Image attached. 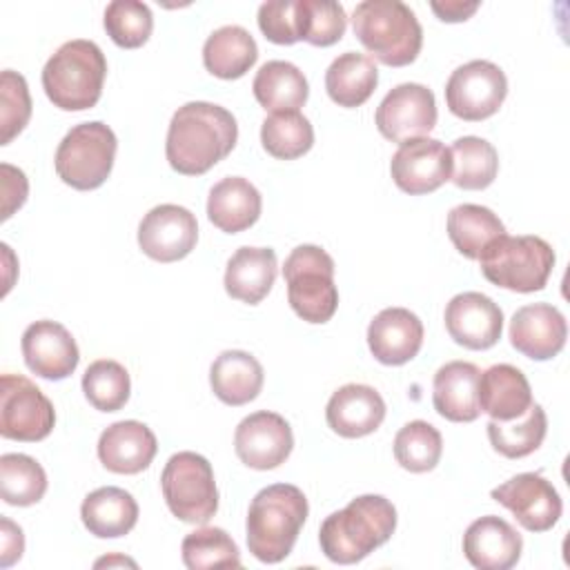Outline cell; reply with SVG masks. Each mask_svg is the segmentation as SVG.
Listing matches in <instances>:
<instances>
[{"mask_svg":"<svg viewBox=\"0 0 570 570\" xmlns=\"http://www.w3.org/2000/svg\"><path fill=\"white\" fill-rule=\"evenodd\" d=\"M198 240L196 216L180 205L165 203L149 209L138 225V245L145 256L158 263L185 258Z\"/></svg>","mask_w":570,"mask_h":570,"instance_id":"cell-15","label":"cell"},{"mask_svg":"<svg viewBox=\"0 0 570 570\" xmlns=\"http://www.w3.org/2000/svg\"><path fill=\"white\" fill-rule=\"evenodd\" d=\"M183 563L189 570L240 568V552L223 528H200L189 532L183 543Z\"/></svg>","mask_w":570,"mask_h":570,"instance_id":"cell-39","label":"cell"},{"mask_svg":"<svg viewBox=\"0 0 570 570\" xmlns=\"http://www.w3.org/2000/svg\"><path fill=\"white\" fill-rule=\"evenodd\" d=\"M508 96L503 69L490 60H470L456 67L445 82L448 109L468 122H479L499 111Z\"/></svg>","mask_w":570,"mask_h":570,"instance_id":"cell-11","label":"cell"},{"mask_svg":"<svg viewBox=\"0 0 570 570\" xmlns=\"http://www.w3.org/2000/svg\"><path fill=\"white\" fill-rule=\"evenodd\" d=\"M490 497L510 510L514 519L530 532L550 530L563 512L559 492L539 472H521L497 485Z\"/></svg>","mask_w":570,"mask_h":570,"instance_id":"cell-14","label":"cell"},{"mask_svg":"<svg viewBox=\"0 0 570 570\" xmlns=\"http://www.w3.org/2000/svg\"><path fill=\"white\" fill-rule=\"evenodd\" d=\"M379 85V69L374 60L358 51H345L332 60L325 71L327 96L338 107H361Z\"/></svg>","mask_w":570,"mask_h":570,"instance_id":"cell-32","label":"cell"},{"mask_svg":"<svg viewBox=\"0 0 570 570\" xmlns=\"http://www.w3.org/2000/svg\"><path fill=\"white\" fill-rule=\"evenodd\" d=\"M258 58V47L252 33L240 24H225L212 31L203 45L205 69L223 80L245 76Z\"/></svg>","mask_w":570,"mask_h":570,"instance_id":"cell-30","label":"cell"},{"mask_svg":"<svg viewBox=\"0 0 570 570\" xmlns=\"http://www.w3.org/2000/svg\"><path fill=\"white\" fill-rule=\"evenodd\" d=\"M256 20L269 42L294 45L301 40L298 0H267L258 7Z\"/></svg>","mask_w":570,"mask_h":570,"instance_id":"cell-44","label":"cell"},{"mask_svg":"<svg viewBox=\"0 0 570 570\" xmlns=\"http://www.w3.org/2000/svg\"><path fill=\"white\" fill-rule=\"evenodd\" d=\"M430 9L439 16L443 22H463L468 20L476 9L479 2H465V0H445V2H430Z\"/></svg>","mask_w":570,"mask_h":570,"instance_id":"cell-47","label":"cell"},{"mask_svg":"<svg viewBox=\"0 0 570 570\" xmlns=\"http://www.w3.org/2000/svg\"><path fill=\"white\" fill-rule=\"evenodd\" d=\"M568 338L566 316L550 303L523 305L512 314L510 343L532 361L554 358Z\"/></svg>","mask_w":570,"mask_h":570,"instance_id":"cell-19","label":"cell"},{"mask_svg":"<svg viewBox=\"0 0 570 570\" xmlns=\"http://www.w3.org/2000/svg\"><path fill=\"white\" fill-rule=\"evenodd\" d=\"M352 29L361 45L387 67H405L423 47L416 13L401 0H363L352 11Z\"/></svg>","mask_w":570,"mask_h":570,"instance_id":"cell-4","label":"cell"},{"mask_svg":"<svg viewBox=\"0 0 570 570\" xmlns=\"http://www.w3.org/2000/svg\"><path fill=\"white\" fill-rule=\"evenodd\" d=\"M56 423L53 403L22 374L0 379V434L11 441L36 443L51 434Z\"/></svg>","mask_w":570,"mask_h":570,"instance_id":"cell-10","label":"cell"},{"mask_svg":"<svg viewBox=\"0 0 570 570\" xmlns=\"http://www.w3.org/2000/svg\"><path fill=\"white\" fill-rule=\"evenodd\" d=\"M476 261L492 285L530 294L546 287L554 267V249L541 236L501 234L483 247Z\"/></svg>","mask_w":570,"mask_h":570,"instance_id":"cell-6","label":"cell"},{"mask_svg":"<svg viewBox=\"0 0 570 570\" xmlns=\"http://www.w3.org/2000/svg\"><path fill=\"white\" fill-rule=\"evenodd\" d=\"M31 118V96L24 76L4 69L0 76V145H9Z\"/></svg>","mask_w":570,"mask_h":570,"instance_id":"cell-43","label":"cell"},{"mask_svg":"<svg viewBox=\"0 0 570 570\" xmlns=\"http://www.w3.org/2000/svg\"><path fill=\"white\" fill-rule=\"evenodd\" d=\"M47 492V474L42 465L20 452L0 456V497L9 505L27 508L38 503Z\"/></svg>","mask_w":570,"mask_h":570,"instance_id":"cell-37","label":"cell"},{"mask_svg":"<svg viewBox=\"0 0 570 570\" xmlns=\"http://www.w3.org/2000/svg\"><path fill=\"white\" fill-rule=\"evenodd\" d=\"M396 530V508L381 494H361L325 517L318 530L323 554L341 566L356 563L383 546Z\"/></svg>","mask_w":570,"mask_h":570,"instance_id":"cell-2","label":"cell"},{"mask_svg":"<svg viewBox=\"0 0 570 570\" xmlns=\"http://www.w3.org/2000/svg\"><path fill=\"white\" fill-rule=\"evenodd\" d=\"M116 149L118 140L109 125L100 120L80 122L65 134L56 149V174L78 191L96 189L109 178Z\"/></svg>","mask_w":570,"mask_h":570,"instance_id":"cell-8","label":"cell"},{"mask_svg":"<svg viewBox=\"0 0 570 570\" xmlns=\"http://www.w3.org/2000/svg\"><path fill=\"white\" fill-rule=\"evenodd\" d=\"M394 185L412 196L439 189L452 176L450 149L436 138H412L399 145L390 160Z\"/></svg>","mask_w":570,"mask_h":570,"instance_id":"cell-13","label":"cell"},{"mask_svg":"<svg viewBox=\"0 0 570 570\" xmlns=\"http://www.w3.org/2000/svg\"><path fill=\"white\" fill-rule=\"evenodd\" d=\"M82 392L96 410L118 412L129 401V372L118 361L98 358L82 374Z\"/></svg>","mask_w":570,"mask_h":570,"instance_id":"cell-40","label":"cell"},{"mask_svg":"<svg viewBox=\"0 0 570 570\" xmlns=\"http://www.w3.org/2000/svg\"><path fill=\"white\" fill-rule=\"evenodd\" d=\"M263 149L278 160H294L314 145V127L301 111L269 114L261 125Z\"/></svg>","mask_w":570,"mask_h":570,"instance_id":"cell-36","label":"cell"},{"mask_svg":"<svg viewBox=\"0 0 570 570\" xmlns=\"http://www.w3.org/2000/svg\"><path fill=\"white\" fill-rule=\"evenodd\" d=\"M85 528L98 539L125 537L138 521L136 499L116 485H105L89 492L80 505Z\"/></svg>","mask_w":570,"mask_h":570,"instance_id":"cell-29","label":"cell"},{"mask_svg":"<svg viewBox=\"0 0 570 570\" xmlns=\"http://www.w3.org/2000/svg\"><path fill=\"white\" fill-rule=\"evenodd\" d=\"M309 505L301 488L274 483L249 503L245 532L249 552L263 563H281L294 548Z\"/></svg>","mask_w":570,"mask_h":570,"instance_id":"cell-3","label":"cell"},{"mask_svg":"<svg viewBox=\"0 0 570 570\" xmlns=\"http://www.w3.org/2000/svg\"><path fill=\"white\" fill-rule=\"evenodd\" d=\"M385 419L383 396L363 383L338 387L325 407V421L338 436L358 439L372 434Z\"/></svg>","mask_w":570,"mask_h":570,"instance_id":"cell-22","label":"cell"},{"mask_svg":"<svg viewBox=\"0 0 570 570\" xmlns=\"http://www.w3.org/2000/svg\"><path fill=\"white\" fill-rule=\"evenodd\" d=\"M156 452V434L134 419L111 423L98 439V459L116 474H138L147 470Z\"/></svg>","mask_w":570,"mask_h":570,"instance_id":"cell-23","label":"cell"},{"mask_svg":"<svg viewBox=\"0 0 570 570\" xmlns=\"http://www.w3.org/2000/svg\"><path fill=\"white\" fill-rule=\"evenodd\" d=\"M263 209L261 191L243 176L218 180L207 196V218L227 234L252 227Z\"/></svg>","mask_w":570,"mask_h":570,"instance_id":"cell-27","label":"cell"},{"mask_svg":"<svg viewBox=\"0 0 570 570\" xmlns=\"http://www.w3.org/2000/svg\"><path fill=\"white\" fill-rule=\"evenodd\" d=\"M445 330L450 338L468 350H490L503 332L501 307L481 292H461L445 305Z\"/></svg>","mask_w":570,"mask_h":570,"instance_id":"cell-17","label":"cell"},{"mask_svg":"<svg viewBox=\"0 0 570 570\" xmlns=\"http://www.w3.org/2000/svg\"><path fill=\"white\" fill-rule=\"evenodd\" d=\"M160 488L167 508L185 523H207L218 510L212 463L196 452H176L163 468Z\"/></svg>","mask_w":570,"mask_h":570,"instance_id":"cell-9","label":"cell"},{"mask_svg":"<svg viewBox=\"0 0 570 570\" xmlns=\"http://www.w3.org/2000/svg\"><path fill=\"white\" fill-rule=\"evenodd\" d=\"M301 40L314 47H330L345 33L347 16L334 0H298Z\"/></svg>","mask_w":570,"mask_h":570,"instance_id":"cell-42","label":"cell"},{"mask_svg":"<svg viewBox=\"0 0 570 570\" xmlns=\"http://www.w3.org/2000/svg\"><path fill=\"white\" fill-rule=\"evenodd\" d=\"M263 365L243 350L220 352L209 367V385L225 405H245L263 390Z\"/></svg>","mask_w":570,"mask_h":570,"instance_id":"cell-28","label":"cell"},{"mask_svg":"<svg viewBox=\"0 0 570 570\" xmlns=\"http://www.w3.org/2000/svg\"><path fill=\"white\" fill-rule=\"evenodd\" d=\"M374 120L381 136L392 142L423 138L436 125L434 94L419 82L396 85L376 107Z\"/></svg>","mask_w":570,"mask_h":570,"instance_id":"cell-12","label":"cell"},{"mask_svg":"<svg viewBox=\"0 0 570 570\" xmlns=\"http://www.w3.org/2000/svg\"><path fill=\"white\" fill-rule=\"evenodd\" d=\"M0 566L9 568L16 563L24 552V537L20 525H16L11 519H0Z\"/></svg>","mask_w":570,"mask_h":570,"instance_id":"cell-46","label":"cell"},{"mask_svg":"<svg viewBox=\"0 0 570 570\" xmlns=\"http://www.w3.org/2000/svg\"><path fill=\"white\" fill-rule=\"evenodd\" d=\"M479 376L481 370L468 361H450L441 365L432 381L434 410L454 423H470L479 419Z\"/></svg>","mask_w":570,"mask_h":570,"instance_id":"cell-24","label":"cell"},{"mask_svg":"<svg viewBox=\"0 0 570 570\" xmlns=\"http://www.w3.org/2000/svg\"><path fill=\"white\" fill-rule=\"evenodd\" d=\"M254 98L265 111H298L307 102L309 87L303 71L287 60H267L254 76Z\"/></svg>","mask_w":570,"mask_h":570,"instance_id":"cell-31","label":"cell"},{"mask_svg":"<svg viewBox=\"0 0 570 570\" xmlns=\"http://www.w3.org/2000/svg\"><path fill=\"white\" fill-rule=\"evenodd\" d=\"M107 60L94 40L76 38L56 49L42 69V89L62 111L91 109L102 94Z\"/></svg>","mask_w":570,"mask_h":570,"instance_id":"cell-5","label":"cell"},{"mask_svg":"<svg viewBox=\"0 0 570 570\" xmlns=\"http://www.w3.org/2000/svg\"><path fill=\"white\" fill-rule=\"evenodd\" d=\"M294 434L289 423L276 412H254L245 416L234 432L236 456L254 470H274L289 456Z\"/></svg>","mask_w":570,"mask_h":570,"instance_id":"cell-16","label":"cell"},{"mask_svg":"<svg viewBox=\"0 0 570 570\" xmlns=\"http://www.w3.org/2000/svg\"><path fill=\"white\" fill-rule=\"evenodd\" d=\"M22 356L27 367L49 381L73 374L80 361L78 345L69 330L56 321H36L22 332Z\"/></svg>","mask_w":570,"mask_h":570,"instance_id":"cell-18","label":"cell"},{"mask_svg":"<svg viewBox=\"0 0 570 570\" xmlns=\"http://www.w3.org/2000/svg\"><path fill=\"white\" fill-rule=\"evenodd\" d=\"M367 345L379 363L403 365L423 345V323L405 307H385L370 321Z\"/></svg>","mask_w":570,"mask_h":570,"instance_id":"cell-20","label":"cell"},{"mask_svg":"<svg viewBox=\"0 0 570 570\" xmlns=\"http://www.w3.org/2000/svg\"><path fill=\"white\" fill-rule=\"evenodd\" d=\"M476 396L481 412L492 421H514L534 403L525 374L510 363H497L481 372Z\"/></svg>","mask_w":570,"mask_h":570,"instance_id":"cell-25","label":"cell"},{"mask_svg":"<svg viewBox=\"0 0 570 570\" xmlns=\"http://www.w3.org/2000/svg\"><path fill=\"white\" fill-rule=\"evenodd\" d=\"M523 539L501 517L485 514L463 534V554L479 570H510L521 559Z\"/></svg>","mask_w":570,"mask_h":570,"instance_id":"cell-21","label":"cell"},{"mask_svg":"<svg viewBox=\"0 0 570 570\" xmlns=\"http://www.w3.org/2000/svg\"><path fill=\"white\" fill-rule=\"evenodd\" d=\"M276 254L272 247H238L225 267V292L247 305L261 303L276 281Z\"/></svg>","mask_w":570,"mask_h":570,"instance_id":"cell-26","label":"cell"},{"mask_svg":"<svg viewBox=\"0 0 570 570\" xmlns=\"http://www.w3.org/2000/svg\"><path fill=\"white\" fill-rule=\"evenodd\" d=\"M105 31L122 49L142 47L154 29L149 4L140 0H114L105 9Z\"/></svg>","mask_w":570,"mask_h":570,"instance_id":"cell-41","label":"cell"},{"mask_svg":"<svg viewBox=\"0 0 570 570\" xmlns=\"http://www.w3.org/2000/svg\"><path fill=\"white\" fill-rule=\"evenodd\" d=\"M485 428L494 452L503 454L505 459H523L543 443L548 416L539 403H532L517 423L490 421Z\"/></svg>","mask_w":570,"mask_h":570,"instance_id":"cell-35","label":"cell"},{"mask_svg":"<svg viewBox=\"0 0 570 570\" xmlns=\"http://www.w3.org/2000/svg\"><path fill=\"white\" fill-rule=\"evenodd\" d=\"M238 140V125L232 111L220 105L194 100L171 116L165 156L174 171L200 176L223 160Z\"/></svg>","mask_w":570,"mask_h":570,"instance_id":"cell-1","label":"cell"},{"mask_svg":"<svg viewBox=\"0 0 570 570\" xmlns=\"http://www.w3.org/2000/svg\"><path fill=\"white\" fill-rule=\"evenodd\" d=\"M501 234H505L503 223L483 205L463 203L452 207L448 214V236L456 252L470 261H476L483 247Z\"/></svg>","mask_w":570,"mask_h":570,"instance_id":"cell-33","label":"cell"},{"mask_svg":"<svg viewBox=\"0 0 570 570\" xmlns=\"http://www.w3.org/2000/svg\"><path fill=\"white\" fill-rule=\"evenodd\" d=\"M452 176L450 180L461 189H485L494 183L499 171V154L485 138L463 136L450 147Z\"/></svg>","mask_w":570,"mask_h":570,"instance_id":"cell-34","label":"cell"},{"mask_svg":"<svg viewBox=\"0 0 570 570\" xmlns=\"http://www.w3.org/2000/svg\"><path fill=\"white\" fill-rule=\"evenodd\" d=\"M0 171H2V220H7L16 209L24 205L29 194V183L24 171L9 163H2Z\"/></svg>","mask_w":570,"mask_h":570,"instance_id":"cell-45","label":"cell"},{"mask_svg":"<svg viewBox=\"0 0 570 570\" xmlns=\"http://www.w3.org/2000/svg\"><path fill=\"white\" fill-rule=\"evenodd\" d=\"M443 454L441 432L428 421H410L394 436V459L403 470L430 472Z\"/></svg>","mask_w":570,"mask_h":570,"instance_id":"cell-38","label":"cell"},{"mask_svg":"<svg viewBox=\"0 0 570 570\" xmlns=\"http://www.w3.org/2000/svg\"><path fill=\"white\" fill-rule=\"evenodd\" d=\"M283 278L287 283V301L296 316L307 323H327L338 307V289L334 285V261L318 245H298L285 258Z\"/></svg>","mask_w":570,"mask_h":570,"instance_id":"cell-7","label":"cell"}]
</instances>
